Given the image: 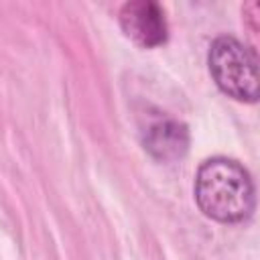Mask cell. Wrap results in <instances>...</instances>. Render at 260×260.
I'll list each match as a JSON object with an SVG mask.
<instances>
[{
	"instance_id": "3957f363",
	"label": "cell",
	"mask_w": 260,
	"mask_h": 260,
	"mask_svg": "<svg viewBox=\"0 0 260 260\" xmlns=\"http://www.w3.org/2000/svg\"><path fill=\"white\" fill-rule=\"evenodd\" d=\"M120 26L140 47H158L167 41V18L158 2L132 0L120 10Z\"/></svg>"
},
{
	"instance_id": "6da1fadb",
	"label": "cell",
	"mask_w": 260,
	"mask_h": 260,
	"mask_svg": "<svg viewBox=\"0 0 260 260\" xmlns=\"http://www.w3.org/2000/svg\"><path fill=\"white\" fill-rule=\"evenodd\" d=\"M199 209L221 223H238L254 211V183L250 173L234 158H207L195 177Z\"/></svg>"
},
{
	"instance_id": "277c9868",
	"label": "cell",
	"mask_w": 260,
	"mask_h": 260,
	"mask_svg": "<svg viewBox=\"0 0 260 260\" xmlns=\"http://www.w3.org/2000/svg\"><path fill=\"white\" fill-rule=\"evenodd\" d=\"M144 148L158 160L171 162L185 156L189 148V132L187 126L173 118L152 120L142 132Z\"/></svg>"
},
{
	"instance_id": "7a4b0ae2",
	"label": "cell",
	"mask_w": 260,
	"mask_h": 260,
	"mask_svg": "<svg viewBox=\"0 0 260 260\" xmlns=\"http://www.w3.org/2000/svg\"><path fill=\"white\" fill-rule=\"evenodd\" d=\"M207 63L213 81L223 93L240 102L258 100L260 95L258 55L250 45L230 35L217 37L211 43Z\"/></svg>"
}]
</instances>
